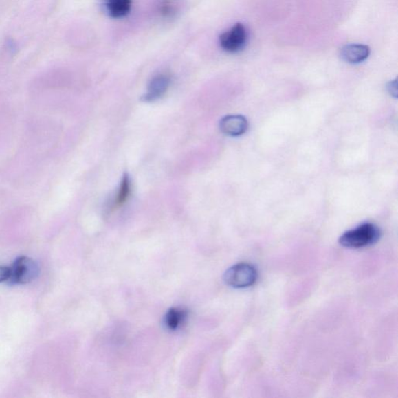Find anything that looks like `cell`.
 <instances>
[{"label":"cell","instance_id":"1","mask_svg":"<svg viewBox=\"0 0 398 398\" xmlns=\"http://www.w3.org/2000/svg\"><path fill=\"white\" fill-rule=\"evenodd\" d=\"M380 230L376 225L367 223L349 230L342 235L340 245L348 248H361L373 245L378 241Z\"/></svg>","mask_w":398,"mask_h":398},{"label":"cell","instance_id":"2","mask_svg":"<svg viewBox=\"0 0 398 398\" xmlns=\"http://www.w3.org/2000/svg\"><path fill=\"white\" fill-rule=\"evenodd\" d=\"M258 278L254 267L248 263H240L232 266L224 274V281L231 287L247 288L253 286Z\"/></svg>","mask_w":398,"mask_h":398},{"label":"cell","instance_id":"3","mask_svg":"<svg viewBox=\"0 0 398 398\" xmlns=\"http://www.w3.org/2000/svg\"><path fill=\"white\" fill-rule=\"evenodd\" d=\"M38 265L28 257H21L10 268L9 281L14 284H27L32 282L38 276Z\"/></svg>","mask_w":398,"mask_h":398},{"label":"cell","instance_id":"4","mask_svg":"<svg viewBox=\"0 0 398 398\" xmlns=\"http://www.w3.org/2000/svg\"><path fill=\"white\" fill-rule=\"evenodd\" d=\"M246 28L242 23H236L229 31L223 33L219 37L222 49L228 52H236L243 49L247 43Z\"/></svg>","mask_w":398,"mask_h":398},{"label":"cell","instance_id":"5","mask_svg":"<svg viewBox=\"0 0 398 398\" xmlns=\"http://www.w3.org/2000/svg\"><path fill=\"white\" fill-rule=\"evenodd\" d=\"M170 81V76L168 74H162L154 76L142 100L144 102H151L162 98L168 91Z\"/></svg>","mask_w":398,"mask_h":398},{"label":"cell","instance_id":"6","mask_svg":"<svg viewBox=\"0 0 398 398\" xmlns=\"http://www.w3.org/2000/svg\"><path fill=\"white\" fill-rule=\"evenodd\" d=\"M222 132L230 136H239L245 134L248 129V122L242 115H228L219 123Z\"/></svg>","mask_w":398,"mask_h":398},{"label":"cell","instance_id":"7","mask_svg":"<svg viewBox=\"0 0 398 398\" xmlns=\"http://www.w3.org/2000/svg\"><path fill=\"white\" fill-rule=\"evenodd\" d=\"M371 54L369 46L360 44L348 45L342 47L341 57L344 62L358 64L366 60Z\"/></svg>","mask_w":398,"mask_h":398},{"label":"cell","instance_id":"8","mask_svg":"<svg viewBox=\"0 0 398 398\" xmlns=\"http://www.w3.org/2000/svg\"><path fill=\"white\" fill-rule=\"evenodd\" d=\"M106 14L112 19H122L129 14L132 0H102Z\"/></svg>","mask_w":398,"mask_h":398},{"label":"cell","instance_id":"9","mask_svg":"<svg viewBox=\"0 0 398 398\" xmlns=\"http://www.w3.org/2000/svg\"><path fill=\"white\" fill-rule=\"evenodd\" d=\"M187 318V311L180 307H173L166 313L164 324L166 329L170 331H176L180 329Z\"/></svg>","mask_w":398,"mask_h":398},{"label":"cell","instance_id":"10","mask_svg":"<svg viewBox=\"0 0 398 398\" xmlns=\"http://www.w3.org/2000/svg\"><path fill=\"white\" fill-rule=\"evenodd\" d=\"M131 192H132V186H131L129 175L126 174L123 176L120 189H118L115 201V206L120 207L126 204L130 197Z\"/></svg>","mask_w":398,"mask_h":398},{"label":"cell","instance_id":"11","mask_svg":"<svg viewBox=\"0 0 398 398\" xmlns=\"http://www.w3.org/2000/svg\"><path fill=\"white\" fill-rule=\"evenodd\" d=\"M160 10H162V14L164 16H171L175 14V5L173 1H171V0H164L162 4Z\"/></svg>","mask_w":398,"mask_h":398},{"label":"cell","instance_id":"12","mask_svg":"<svg viewBox=\"0 0 398 398\" xmlns=\"http://www.w3.org/2000/svg\"><path fill=\"white\" fill-rule=\"evenodd\" d=\"M10 268L8 267L0 266V283L9 280Z\"/></svg>","mask_w":398,"mask_h":398},{"label":"cell","instance_id":"13","mask_svg":"<svg viewBox=\"0 0 398 398\" xmlns=\"http://www.w3.org/2000/svg\"><path fill=\"white\" fill-rule=\"evenodd\" d=\"M388 90L392 96L397 98V80L390 81L388 85Z\"/></svg>","mask_w":398,"mask_h":398}]
</instances>
